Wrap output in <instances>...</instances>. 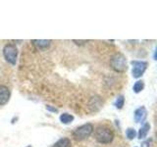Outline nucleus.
<instances>
[{"label":"nucleus","mask_w":157,"mask_h":147,"mask_svg":"<svg viewBox=\"0 0 157 147\" xmlns=\"http://www.w3.org/2000/svg\"><path fill=\"white\" fill-rule=\"evenodd\" d=\"M74 121V116L71 114H68V113H63V114L60 115V122L62 124H71V123Z\"/></svg>","instance_id":"nucleus-11"},{"label":"nucleus","mask_w":157,"mask_h":147,"mask_svg":"<svg viewBox=\"0 0 157 147\" xmlns=\"http://www.w3.org/2000/svg\"><path fill=\"white\" fill-rule=\"evenodd\" d=\"M111 68L117 73H124L128 70L127 58L121 53H117L113 55L110 60Z\"/></svg>","instance_id":"nucleus-2"},{"label":"nucleus","mask_w":157,"mask_h":147,"mask_svg":"<svg viewBox=\"0 0 157 147\" xmlns=\"http://www.w3.org/2000/svg\"><path fill=\"white\" fill-rule=\"evenodd\" d=\"M126 136L128 139H134L135 137L136 136V131L135 130V129H132V127H129V129H127L126 130Z\"/></svg>","instance_id":"nucleus-14"},{"label":"nucleus","mask_w":157,"mask_h":147,"mask_svg":"<svg viewBox=\"0 0 157 147\" xmlns=\"http://www.w3.org/2000/svg\"><path fill=\"white\" fill-rule=\"evenodd\" d=\"M52 147H72V142L68 137H63L57 140Z\"/></svg>","instance_id":"nucleus-10"},{"label":"nucleus","mask_w":157,"mask_h":147,"mask_svg":"<svg viewBox=\"0 0 157 147\" xmlns=\"http://www.w3.org/2000/svg\"><path fill=\"white\" fill-rule=\"evenodd\" d=\"M33 44L37 49H45L50 46L51 40H43V39H34L33 40Z\"/></svg>","instance_id":"nucleus-9"},{"label":"nucleus","mask_w":157,"mask_h":147,"mask_svg":"<svg viewBox=\"0 0 157 147\" xmlns=\"http://www.w3.org/2000/svg\"><path fill=\"white\" fill-rule=\"evenodd\" d=\"M151 142H152L151 139H149V140H145V141H144V142L141 143V146H140V147H150V146H151Z\"/></svg>","instance_id":"nucleus-15"},{"label":"nucleus","mask_w":157,"mask_h":147,"mask_svg":"<svg viewBox=\"0 0 157 147\" xmlns=\"http://www.w3.org/2000/svg\"><path fill=\"white\" fill-rule=\"evenodd\" d=\"M11 97V91L5 85H0V105L7 104Z\"/></svg>","instance_id":"nucleus-6"},{"label":"nucleus","mask_w":157,"mask_h":147,"mask_svg":"<svg viewBox=\"0 0 157 147\" xmlns=\"http://www.w3.org/2000/svg\"><path fill=\"white\" fill-rule=\"evenodd\" d=\"M46 110H47V111H50V112H53V113L58 112V110L56 109V108H54V107H52V106H50V105H47V106H46Z\"/></svg>","instance_id":"nucleus-16"},{"label":"nucleus","mask_w":157,"mask_h":147,"mask_svg":"<svg viewBox=\"0 0 157 147\" xmlns=\"http://www.w3.org/2000/svg\"><path fill=\"white\" fill-rule=\"evenodd\" d=\"M149 130H150V124L149 123H144V125L140 126V129L139 130V138L144 139L147 136V134H148Z\"/></svg>","instance_id":"nucleus-8"},{"label":"nucleus","mask_w":157,"mask_h":147,"mask_svg":"<svg viewBox=\"0 0 157 147\" xmlns=\"http://www.w3.org/2000/svg\"><path fill=\"white\" fill-rule=\"evenodd\" d=\"M147 117V110L144 106H141L135 111V121L136 123H144Z\"/></svg>","instance_id":"nucleus-7"},{"label":"nucleus","mask_w":157,"mask_h":147,"mask_svg":"<svg viewBox=\"0 0 157 147\" xmlns=\"http://www.w3.org/2000/svg\"><path fill=\"white\" fill-rule=\"evenodd\" d=\"M3 56L8 63L11 65H16L18 58V49L15 44L8 43L3 48Z\"/></svg>","instance_id":"nucleus-4"},{"label":"nucleus","mask_w":157,"mask_h":147,"mask_svg":"<svg viewBox=\"0 0 157 147\" xmlns=\"http://www.w3.org/2000/svg\"><path fill=\"white\" fill-rule=\"evenodd\" d=\"M73 42H75L76 44H80V45H82V44H83V43H86L87 42V40H76V39H74L73 40Z\"/></svg>","instance_id":"nucleus-17"},{"label":"nucleus","mask_w":157,"mask_h":147,"mask_svg":"<svg viewBox=\"0 0 157 147\" xmlns=\"http://www.w3.org/2000/svg\"><path fill=\"white\" fill-rule=\"evenodd\" d=\"M27 147H32V146H27Z\"/></svg>","instance_id":"nucleus-18"},{"label":"nucleus","mask_w":157,"mask_h":147,"mask_svg":"<svg viewBox=\"0 0 157 147\" xmlns=\"http://www.w3.org/2000/svg\"><path fill=\"white\" fill-rule=\"evenodd\" d=\"M144 88V82L142 81H137L134 86H132V90H134L135 93H140L142 91V89Z\"/></svg>","instance_id":"nucleus-12"},{"label":"nucleus","mask_w":157,"mask_h":147,"mask_svg":"<svg viewBox=\"0 0 157 147\" xmlns=\"http://www.w3.org/2000/svg\"><path fill=\"white\" fill-rule=\"evenodd\" d=\"M94 137L97 142L101 144H108L114 139V132L110 127L105 126H100L95 130Z\"/></svg>","instance_id":"nucleus-1"},{"label":"nucleus","mask_w":157,"mask_h":147,"mask_svg":"<svg viewBox=\"0 0 157 147\" xmlns=\"http://www.w3.org/2000/svg\"><path fill=\"white\" fill-rule=\"evenodd\" d=\"M131 65L132 66V76L135 78H140L142 77L144 72L147 69V62L145 61H137V60H132L131 62Z\"/></svg>","instance_id":"nucleus-5"},{"label":"nucleus","mask_w":157,"mask_h":147,"mask_svg":"<svg viewBox=\"0 0 157 147\" xmlns=\"http://www.w3.org/2000/svg\"><path fill=\"white\" fill-rule=\"evenodd\" d=\"M125 104V98H124V95H120V96H118L117 97V99L114 103V105L115 107L117 108V109H122L123 106H124Z\"/></svg>","instance_id":"nucleus-13"},{"label":"nucleus","mask_w":157,"mask_h":147,"mask_svg":"<svg viewBox=\"0 0 157 147\" xmlns=\"http://www.w3.org/2000/svg\"><path fill=\"white\" fill-rule=\"evenodd\" d=\"M93 132V126L90 123L85 124L81 126L77 127V129L73 131V137L77 141H82L83 139H86L90 137Z\"/></svg>","instance_id":"nucleus-3"}]
</instances>
